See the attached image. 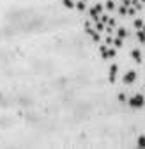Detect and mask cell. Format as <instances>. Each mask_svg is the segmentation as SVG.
I'll list each match as a JSON object with an SVG mask.
<instances>
[{
  "mask_svg": "<svg viewBox=\"0 0 145 149\" xmlns=\"http://www.w3.org/2000/svg\"><path fill=\"white\" fill-rule=\"evenodd\" d=\"M117 64H112L110 66V74H108V77H110V82L112 84H115V80H117Z\"/></svg>",
  "mask_w": 145,
  "mask_h": 149,
  "instance_id": "cell-4",
  "label": "cell"
},
{
  "mask_svg": "<svg viewBox=\"0 0 145 149\" xmlns=\"http://www.w3.org/2000/svg\"><path fill=\"white\" fill-rule=\"evenodd\" d=\"M62 2H64V6H66L67 9H72V7H75V2H72V0H62Z\"/></svg>",
  "mask_w": 145,
  "mask_h": 149,
  "instance_id": "cell-9",
  "label": "cell"
},
{
  "mask_svg": "<svg viewBox=\"0 0 145 149\" xmlns=\"http://www.w3.org/2000/svg\"><path fill=\"white\" fill-rule=\"evenodd\" d=\"M117 36L120 37V39H122V37H126V36H128V30H126V29H117Z\"/></svg>",
  "mask_w": 145,
  "mask_h": 149,
  "instance_id": "cell-8",
  "label": "cell"
},
{
  "mask_svg": "<svg viewBox=\"0 0 145 149\" xmlns=\"http://www.w3.org/2000/svg\"><path fill=\"white\" fill-rule=\"evenodd\" d=\"M106 7H108V9L112 11V9H115V4L112 2V0H108V2H106Z\"/></svg>",
  "mask_w": 145,
  "mask_h": 149,
  "instance_id": "cell-12",
  "label": "cell"
},
{
  "mask_svg": "<svg viewBox=\"0 0 145 149\" xmlns=\"http://www.w3.org/2000/svg\"><path fill=\"white\" fill-rule=\"evenodd\" d=\"M119 101H126V96L124 94H119Z\"/></svg>",
  "mask_w": 145,
  "mask_h": 149,
  "instance_id": "cell-16",
  "label": "cell"
},
{
  "mask_svg": "<svg viewBox=\"0 0 145 149\" xmlns=\"http://www.w3.org/2000/svg\"><path fill=\"white\" fill-rule=\"evenodd\" d=\"M135 27H136V29H142V27H143V22H142V20H135Z\"/></svg>",
  "mask_w": 145,
  "mask_h": 149,
  "instance_id": "cell-13",
  "label": "cell"
},
{
  "mask_svg": "<svg viewBox=\"0 0 145 149\" xmlns=\"http://www.w3.org/2000/svg\"><path fill=\"white\" fill-rule=\"evenodd\" d=\"M138 147H145V135L138 137Z\"/></svg>",
  "mask_w": 145,
  "mask_h": 149,
  "instance_id": "cell-10",
  "label": "cell"
},
{
  "mask_svg": "<svg viewBox=\"0 0 145 149\" xmlns=\"http://www.w3.org/2000/svg\"><path fill=\"white\" fill-rule=\"evenodd\" d=\"M108 57H115V50H113V48L108 50Z\"/></svg>",
  "mask_w": 145,
  "mask_h": 149,
  "instance_id": "cell-14",
  "label": "cell"
},
{
  "mask_svg": "<svg viewBox=\"0 0 145 149\" xmlns=\"http://www.w3.org/2000/svg\"><path fill=\"white\" fill-rule=\"evenodd\" d=\"M101 55H103V59H108V50H106V46H101Z\"/></svg>",
  "mask_w": 145,
  "mask_h": 149,
  "instance_id": "cell-11",
  "label": "cell"
},
{
  "mask_svg": "<svg viewBox=\"0 0 145 149\" xmlns=\"http://www.w3.org/2000/svg\"><path fill=\"white\" fill-rule=\"evenodd\" d=\"M131 57H133L136 62H142V53H140V50H133V52H131Z\"/></svg>",
  "mask_w": 145,
  "mask_h": 149,
  "instance_id": "cell-5",
  "label": "cell"
},
{
  "mask_svg": "<svg viewBox=\"0 0 145 149\" xmlns=\"http://www.w3.org/2000/svg\"><path fill=\"white\" fill-rule=\"evenodd\" d=\"M136 37H138L140 43H145V32H143V30H138V32H136Z\"/></svg>",
  "mask_w": 145,
  "mask_h": 149,
  "instance_id": "cell-7",
  "label": "cell"
},
{
  "mask_svg": "<svg viewBox=\"0 0 145 149\" xmlns=\"http://www.w3.org/2000/svg\"><path fill=\"white\" fill-rule=\"evenodd\" d=\"M143 32H145V25H143Z\"/></svg>",
  "mask_w": 145,
  "mask_h": 149,
  "instance_id": "cell-17",
  "label": "cell"
},
{
  "mask_svg": "<svg viewBox=\"0 0 145 149\" xmlns=\"http://www.w3.org/2000/svg\"><path fill=\"white\" fill-rule=\"evenodd\" d=\"M129 107H133V108H140V107H143L145 105V100H143V96L142 94H135L133 98H129Z\"/></svg>",
  "mask_w": 145,
  "mask_h": 149,
  "instance_id": "cell-1",
  "label": "cell"
},
{
  "mask_svg": "<svg viewBox=\"0 0 145 149\" xmlns=\"http://www.w3.org/2000/svg\"><path fill=\"white\" fill-rule=\"evenodd\" d=\"M75 7L80 9V11H85V0H78V2L75 4Z\"/></svg>",
  "mask_w": 145,
  "mask_h": 149,
  "instance_id": "cell-6",
  "label": "cell"
},
{
  "mask_svg": "<svg viewBox=\"0 0 145 149\" xmlns=\"http://www.w3.org/2000/svg\"><path fill=\"white\" fill-rule=\"evenodd\" d=\"M136 80V73L135 71H128L126 73V77H124V84H133Z\"/></svg>",
  "mask_w": 145,
  "mask_h": 149,
  "instance_id": "cell-3",
  "label": "cell"
},
{
  "mask_svg": "<svg viewBox=\"0 0 145 149\" xmlns=\"http://www.w3.org/2000/svg\"><path fill=\"white\" fill-rule=\"evenodd\" d=\"M120 45H122V41H120V37H119V39H115V46H117V48H119V46H120Z\"/></svg>",
  "mask_w": 145,
  "mask_h": 149,
  "instance_id": "cell-15",
  "label": "cell"
},
{
  "mask_svg": "<svg viewBox=\"0 0 145 149\" xmlns=\"http://www.w3.org/2000/svg\"><path fill=\"white\" fill-rule=\"evenodd\" d=\"M101 13H103V6H101V4H97L96 7L90 9V16L94 18V22H97V20H99V14H101Z\"/></svg>",
  "mask_w": 145,
  "mask_h": 149,
  "instance_id": "cell-2",
  "label": "cell"
}]
</instances>
